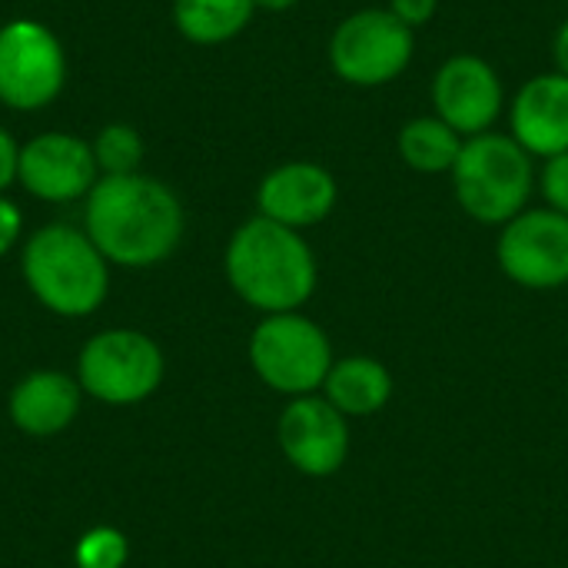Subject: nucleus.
<instances>
[{
	"label": "nucleus",
	"instance_id": "obj_1",
	"mask_svg": "<svg viewBox=\"0 0 568 568\" xmlns=\"http://www.w3.org/2000/svg\"><path fill=\"white\" fill-rule=\"evenodd\" d=\"M83 230L106 263L146 270L176 253L186 216L180 196L153 176H100L87 193Z\"/></svg>",
	"mask_w": 568,
	"mask_h": 568
},
{
	"label": "nucleus",
	"instance_id": "obj_2",
	"mask_svg": "<svg viewBox=\"0 0 568 568\" xmlns=\"http://www.w3.org/2000/svg\"><path fill=\"white\" fill-rule=\"evenodd\" d=\"M223 273L230 290L263 316L303 310L320 283V263L310 240L260 213L233 230L223 253Z\"/></svg>",
	"mask_w": 568,
	"mask_h": 568
},
{
	"label": "nucleus",
	"instance_id": "obj_3",
	"mask_svg": "<svg viewBox=\"0 0 568 568\" xmlns=\"http://www.w3.org/2000/svg\"><path fill=\"white\" fill-rule=\"evenodd\" d=\"M23 280L37 303L63 320L90 316L110 293V263L93 246L87 230L50 223L40 226L20 256Z\"/></svg>",
	"mask_w": 568,
	"mask_h": 568
},
{
	"label": "nucleus",
	"instance_id": "obj_4",
	"mask_svg": "<svg viewBox=\"0 0 568 568\" xmlns=\"http://www.w3.org/2000/svg\"><path fill=\"white\" fill-rule=\"evenodd\" d=\"M539 163L506 133L489 130L463 140L449 186L459 210L483 226H506L519 216L536 193Z\"/></svg>",
	"mask_w": 568,
	"mask_h": 568
},
{
	"label": "nucleus",
	"instance_id": "obj_5",
	"mask_svg": "<svg viewBox=\"0 0 568 568\" xmlns=\"http://www.w3.org/2000/svg\"><path fill=\"white\" fill-rule=\"evenodd\" d=\"M333 343L326 329L303 310L273 313L250 333V366L263 386L280 396H313L333 369Z\"/></svg>",
	"mask_w": 568,
	"mask_h": 568
},
{
	"label": "nucleus",
	"instance_id": "obj_6",
	"mask_svg": "<svg viewBox=\"0 0 568 568\" xmlns=\"http://www.w3.org/2000/svg\"><path fill=\"white\" fill-rule=\"evenodd\" d=\"M416 57V30L399 23L386 7H359L346 13L329 40V70L356 90H379L396 83Z\"/></svg>",
	"mask_w": 568,
	"mask_h": 568
},
{
	"label": "nucleus",
	"instance_id": "obj_7",
	"mask_svg": "<svg viewBox=\"0 0 568 568\" xmlns=\"http://www.w3.org/2000/svg\"><path fill=\"white\" fill-rule=\"evenodd\" d=\"M163 349L140 329H103L90 336L77 356V383L106 406H133L150 399L163 383Z\"/></svg>",
	"mask_w": 568,
	"mask_h": 568
},
{
	"label": "nucleus",
	"instance_id": "obj_8",
	"mask_svg": "<svg viewBox=\"0 0 568 568\" xmlns=\"http://www.w3.org/2000/svg\"><path fill=\"white\" fill-rule=\"evenodd\" d=\"M496 263L523 290L549 293L568 286V216L549 206H526L499 226Z\"/></svg>",
	"mask_w": 568,
	"mask_h": 568
},
{
	"label": "nucleus",
	"instance_id": "obj_9",
	"mask_svg": "<svg viewBox=\"0 0 568 568\" xmlns=\"http://www.w3.org/2000/svg\"><path fill=\"white\" fill-rule=\"evenodd\" d=\"M429 103L439 120H446L463 140L496 130L506 116L509 93L503 73L473 50L449 53L433 80H429Z\"/></svg>",
	"mask_w": 568,
	"mask_h": 568
},
{
	"label": "nucleus",
	"instance_id": "obj_10",
	"mask_svg": "<svg viewBox=\"0 0 568 568\" xmlns=\"http://www.w3.org/2000/svg\"><path fill=\"white\" fill-rule=\"evenodd\" d=\"M67 80V57L50 27L10 20L0 27V103L10 110H43Z\"/></svg>",
	"mask_w": 568,
	"mask_h": 568
},
{
	"label": "nucleus",
	"instance_id": "obj_11",
	"mask_svg": "<svg viewBox=\"0 0 568 568\" xmlns=\"http://www.w3.org/2000/svg\"><path fill=\"white\" fill-rule=\"evenodd\" d=\"M276 443L296 473L326 479L346 466L353 436L349 419L323 393H313L286 403L276 419Z\"/></svg>",
	"mask_w": 568,
	"mask_h": 568
},
{
	"label": "nucleus",
	"instance_id": "obj_12",
	"mask_svg": "<svg viewBox=\"0 0 568 568\" xmlns=\"http://www.w3.org/2000/svg\"><path fill=\"white\" fill-rule=\"evenodd\" d=\"M100 180L93 146L70 133H40L20 146L17 183L43 203L87 196Z\"/></svg>",
	"mask_w": 568,
	"mask_h": 568
},
{
	"label": "nucleus",
	"instance_id": "obj_13",
	"mask_svg": "<svg viewBox=\"0 0 568 568\" xmlns=\"http://www.w3.org/2000/svg\"><path fill=\"white\" fill-rule=\"evenodd\" d=\"M336 203H339V183L333 170L316 160H286L273 166L256 186L260 216L300 233L329 220Z\"/></svg>",
	"mask_w": 568,
	"mask_h": 568
},
{
	"label": "nucleus",
	"instance_id": "obj_14",
	"mask_svg": "<svg viewBox=\"0 0 568 568\" xmlns=\"http://www.w3.org/2000/svg\"><path fill=\"white\" fill-rule=\"evenodd\" d=\"M509 136L539 163L568 153V77L552 70L526 77L506 106Z\"/></svg>",
	"mask_w": 568,
	"mask_h": 568
},
{
	"label": "nucleus",
	"instance_id": "obj_15",
	"mask_svg": "<svg viewBox=\"0 0 568 568\" xmlns=\"http://www.w3.org/2000/svg\"><path fill=\"white\" fill-rule=\"evenodd\" d=\"M80 403L83 389L73 376L60 369H33L13 383L7 413L23 436L47 439L70 429V423L80 416Z\"/></svg>",
	"mask_w": 568,
	"mask_h": 568
},
{
	"label": "nucleus",
	"instance_id": "obj_16",
	"mask_svg": "<svg viewBox=\"0 0 568 568\" xmlns=\"http://www.w3.org/2000/svg\"><path fill=\"white\" fill-rule=\"evenodd\" d=\"M346 419H369L393 399V373L373 356H343L320 389Z\"/></svg>",
	"mask_w": 568,
	"mask_h": 568
},
{
	"label": "nucleus",
	"instance_id": "obj_17",
	"mask_svg": "<svg viewBox=\"0 0 568 568\" xmlns=\"http://www.w3.org/2000/svg\"><path fill=\"white\" fill-rule=\"evenodd\" d=\"M459 150H463V136L446 120H439L436 113L413 116L396 133L399 163L409 166L413 173H423V176H439V173L449 176Z\"/></svg>",
	"mask_w": 568,
	"mask_h": 568
},
{
	"label": "nucleus",
	"instance_id": "obj_18",
	"mask_svg": "<svg viewBox=\"0 0 568 568\" xmlns=\"http://www.w3.org/2000/svg\"><path fill=\"white\" fill-rule=\"evenodd\" d=\"M256 13V0H173L176 30L200 47L240 37Z\"/></svg>",
	"mask_w": 568,
	"mask_h": 568
},
{
	"label": "nucleus",
	"instance_id": "obj_19",
	"mask_svg": "<svg viewBox=\"0 0 568 568\" xmlns=\"http://www.w3.org/2000/svg\"><path fill=\"white\" fill-rule=\"evenodd\" d=\"M97 166L103 176H126V173H140V160H143V140L133 126L126 123H110L97 133V140L90 143Z\"/></svg>",
	"mask_w": 568,
	"mask_h": 568
},
{
	"label": "nucleus",
	"instance_id": "obj_20",
	"mask_svg": "<svg viewBox=\"0 0 568 568\" xmlns=\"http://www.w3.org/2000/svg\"><path fill=\"white\" fill-rule=\"evenodd\" d=\"M130 559V542L113 526H93L80 536L73 549L77 568H123Z\"/></svg>",
	"mask_w": 568,
	"mask_h": 568
},
{
	"label": "nucleus",
	"instance_id": "obj_21",
	"mask_svg": "<svg viewBox=\"0 0 568 568\" xmlns=\"http://www.w3.org/2000/svg\"><path fill=\"white\" fill-rule=\"evenodd\" d=\"M536 193L542 196V206H549V210L568 216V153L539 160Z\"/></svg>",
	"mask_w": 568,
	"mask_h": 568
},
{
	"label": "nucleus",
	"instance_id": "obj_22",
	"mask_svg": "<svg viewBox=\"0 0 568 568\" xmlns=\"http://www.w3.org/2000/svg\"><path fill=\"white\" fill-rule=\"evenodd\" d=\"M386 10H389L399 23H406L409 30H423V27H429V23L436 20L439 0H389Z\"/></svg>",
	"mask_w": 568,
	"mask_h": 568
},
{
	"label": "nucleus",
	"instance_id": "obj_23",
	"mask_svg": "<svg viewBox=\"0 0 568 568\" xmlns=\"http://www.w3.org/2000/svg\"><path fill=\"white\" fill-rule=\"evenodd\" d=\"M20 230H23V213L17 210L13 200H3L0 196V256L10 253L20 240Z\"/></svg>",
	"mask_w": 568,
	"mask_h": 568
},
{
	"label": "nucleus",
	"instance_id": "obj_24",
	"mask_svg": "<svg viewBox=\"0 0 568 568\" xmlns=\"http://www.w3.org/2000/svg\"><path fill=\"white\" fill-rule=\"evenodd\" d=\"M17 163H20V146L17 140L0 126V193L17 183Z\"/></svg>",
	"mask_w": 568,
	"mask_h": 568
},
{
	"label": "nucleus",
	"instance_id": "obj_25",
	"mask_svg": "<svg viewBox=\"0 0 568 568\" xmlns=\"http://www.w3.org/2000/svg\"><path fill=\"white\" fill-rule=\"evenodd\" d=\"M552 63L559 73L568 77V17L556 27V37H552Z\"/></svg>",
	"mask_w": 568,
	"mask_h": 568
},
{
	"label": "nucleus",
	"instance_id": "obj_26",
	"mask_svg": "<svg viewBox=\"0 0 568 568\" xmlns=\"http://www.w3.org/2000/svg\"><path fill=\"white\" fill-rule=\"evenodd\" d=\"M296 3H303V0H256V10H270V13H286V10H293Z\"/></svg>",
	"mask_w": 568,
	"mask_h": 568
}]
</instances>
